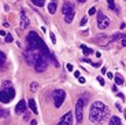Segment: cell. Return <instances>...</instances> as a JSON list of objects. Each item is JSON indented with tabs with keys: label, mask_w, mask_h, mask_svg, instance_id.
Here are the masks:
<instances>
[{
	"label": "cell",
	"mask_w": 126,
	"mask_h": 125,
	"mask_svg": "<svg viewBox=\"0 0 126 125\" xmlns=\"http://www.w3.org/2000/svg\"><path fill=\"white\" fill-rule=\"evenodd\" d=\"M28 50L29 51H38V52H41L43 55L47 56L48 59L52 61L56 67L59 66V63H58L56 58L54 56L52 51L48 50V47L45 45V43L43 41V39L38 37V35L36 33V32H30V33L28 35Z\"/></svg>",
	"instance_id": "cell-1"
},
{
	"label": "cell",
	"mask_w": 126,
	"mask_h": 125,
	"mask_svg": "<svg viewBox=\"0 0 126 125\" xmlns=\"http://www.w3.org/2000/svg\"><path fill=\"white\" fill-rule=\"evenodd\" d=\"M110 117V109L103 102H93L89 110V118L93 124H103Z\"/></svg>",
	"instance_id": "cell-2"
},
{
	"label": "cell",
	"mask_w": 126,
	"mask_h": 125,
	"mask_svg": "<svg viewBox=\"0 0 126 125\" xmlns=\"http://www.w3.org/2000/svg\"><path fill=\"white\" fill-rule=\"evenodd\" d=\"M14 96H15V91L13 88L11 81L4 80L3 84H1V89H0V102L1 103H10L14 99Z\"/></svg>",
	"instance_id": "cell-3"
},
{
	"label": "cell",
	"mask_w": 126,
	"mask_h": 125,
	"mask_svg": "<svg viewBox=\"0 0 126 125\" xmlns=\"http://www.w3.org/2000/svg\"><path fill=\"white\" fill-rule=\"evenodd\" d=\"M48 62H49V59H48L45 55H43V54H38V56H37V59H36V62H34V70L36 72H38V73H43V72H45V69H47V66H48Z\"/></svg>",
	"instance_id": "cell-4"
},
{
	"label": "cell",
	"mask_w": 126,
	"mask_h": 125,
	"mask_svg": "<svg viewBox=\"0 0 126 125\" xmlns=\"http://www.w3.org/2000/svg\"><path fill=\"white\" fill-rule=\"evenodd\" d=\"M64 98H66V92L63 89H55L54 94H52V99H54V104L55 107H60L64 102Z\"/></svg>",
	"instance_id": "cell-5"
},
{
	"label": "cell",
	"mask_w": 126,
	"mask_h": 125,
	"mask_svg": "<svg viewBox=\"0 0 126 125\" xmlns=\"http://www.w3.org/2000/svg\"><path fill=\"white\" fill-rule=\"evenodd\" d=\"M97 26L101 30H104V29H107L108 26H110V19H108V17L104 15L101 11L97 13Z\"/></svg>",
	"instance_id": "cell-6"
},
{
	"label": "cell",
	"mask_w": 126,
	"mask_h": 125,
	"mask_svg": "<svg viewBox=\"0 0 126 125\" xmlns=\"http://www.w3.org/2000/svg\"><path fill=\"white\" fill-rule=\"evenodd\" d=\"M82 118H84V100L78 99L77 100V104H76V120H77V124H81Z\"/></svg>",
	"instance_id": "cell-7"
},
{
	"label": "cell",
	"mask_w": 126,
	"mask_h": 125,
	"mask_svg": "<svg viewBox=\"0 0 126 125\" xmlns=\"http://www.w3.org/2000/svg\"><path fill=\"white\" fill-rule=\"evenodd\" d=\"M71 122H73V114L71 113H66V114L60 118V121L58 125H71Z\"/></svg>",
	"instance_id": "cell-8"
},
{
	"label": "cell",
	"mask_w": 126,
	"mask_h": 125,
	"mask_svg": "<svg viewBox=\"0 0 126 125\" xmlns=\"http://www.w3.org/2000/svg\"><path fill=\"white\" fill-rule=\"evenodd\" d=\"M73 11H74V4H73L71 1H66V3L63 4V7H62V13L64 14V15H67V14L73 13Z\"/></svg>",
	"instance_id": "cell-9"
},
{
	"label": "cell",
	"mask_w": 126,
	"mask_h": 125,
	"mask_svg": "<svg viewBox=\"0 0 126 125\" xmlns=\"http://www.w3.org/2000/svg\"><path fill=\"white\" fill-rule=\"evenodd\" d=\"M29 25H30L29 18L26 17V14L23 13V11H21V26H22V29H28Z\"/></svg>",
	"instance_id": "cell-10"
},
{
	"label": "cell",
	"mask_w": 126,
	"mask_h": 125,
	"mask_svg": "<svg viewBox=\"0 0 126 125\" xmlns=\"http://www.w3.org/2000/svg\"><path fill=\"white\" fill-rule=\"evenodd\" d=\"M25 111H26V102L22 99V100H19L18 104H16L15 113H16V114H21V113H25Z\"/></svg>",
	"instance_id": "cell-11"
},
{
	"label": "cell",
	"mask_w": 126,
	"mask_h": 125,
	"mask_svg": "<svg viewBox=\"0 0 126 125\" xmlns=\"http://www.w3.org/2000/svg\"><path fill=\"white\" fill-rule=\"evenodd\" d=\"M29 107H30V110L34 113V114H37V113H38L37 104H36V100H34V99H30V100H29Z\"/></svg>",
	"instance_id": "cell-12"
},
{
	"label": "cell",
	"mask_w": 126,
	"mask_h": 125,
	"mask_svg": "<svg viewBox=\"0 0 126 125\" xmlns=\"http://www.w3.org/2000/svg\"><path fill=\"white\" fill-rule=\"evenodd\" d=\"M108 125H122V122H121V118L119 117H111L110 118V122H108Z\"/></svg>",
	"instance_id": "cell-13"
},
{
	"label": "cell",
	"mask_w": 126,
	"mask_h": 125,
	"mask_svg": "<svg viewBox=\"0 0 126 125\" xmlns=\"http://www.w3.org/2000/svg\"><path fill=\"white\" fill-rule=\"evenodd\" d=\"M48 13H49V14H55V13H56V3H55V1H52V3L48 4Z\"/></svg>",
	"instance_id": "cell-14"
},
{
	"label": "cell",
	"mask_w": 126,
	"mask_h": 125,
	"mask_svg": "<svg viewBox=\"0 0 126 125\" xmlns=\"http://www.w3.org/2000/svg\"><path fill=\"white\" fill-rule=\"evenodd\" d=\"M74 15H76V13L73 11V13L67 14V15H64V21H66V23H71L73 19H74Z\"/></svg>",
	"instance_id": "cell-15"
},
{
	"label": "cell",
	"mask_w": 126,
	"mask_h": 125,
	"mask_svg": "<svg viewBox=\"0 0 126 125\" xmlns=\"http://www.w3.org/2000/svg\"><path fill=\"white\" fill-rule=\"evenodd\" d=\"M81 48H82V51H84V54H85L86 56H88V55H92V54H93V50L88 48L85 44H81Z\"/></svg>",
	"instance_id": "cell-16"
},
{
	"label": "cell",
	"mask_w": 126,
	"mask_h": 125,
	"mask_svg": "<svg viewBox=\"0 0 126 125\" xmlns=\"http://www.w3.org/2000/svg\"><path fill=\"white\" fill-rule=\"evenodd\" d=\"M32 3L34 4V6H37V7H43L44 3H45V0H32Z\"/></svg>",
	"instance_id": "cell-17"
},
{
	"label": "cell",
	"mask_w": 126,
	"mask_h": 125,
	"mask_svg": "<svg viewBox=\"0 0 126 125\" xmlns=\"http://www.w3.org/2000/svg\"><path fill=\"white\" fill-rule=\"evenodd\" d=\"M115 83H117L118 85H122L123 84V78L121 77L119 74H115Z\"/></svg>",
	"instance_id": "cell-18"
},
{
	"label": "cell",
	"mask_w": 126,
	"mask_h": 125,
	"mask_svg": "<svg viewBox=\"0 0 126 125\" xmlns=\"http://www.w3.org/2000/svg\"><path fill=\"white\" fill-rule=\"evenodd\" d=\"M10 116L8 110H0V118H6V117Z\"/></svg>",
	"instance_id": "cell-19"
},
{
	"label": "cell",
	"mask_w": 126,
	"mask_h": 125,
	"mask_svg": "<svg viewBox=\"0 0 126 125\" xmlns=\"http://www.w3.org/2000/svg\"><path fill=\"white\" fill-rule=\"evenodd\" d=\"M119 39H122V35H121V33H117V35H114L112 37H111V41H112V43H115V41H118Z\"/></svg>",
	"instance_id": "cell-20"
},
{
	"label": "cell",
	"mask_w": 126,
	"mask_h": 125,
	"mask_svg": "<svg viewBox=\"0 0 126 125\" xmlns=\"http://www.w3.org/2000/svg\"><path fill=\"white\" fill-rule=\"evenodd\" d=\"M4 62H6V54L3 51H0V65H3Z\"/></svg>",
	"instance_id": "cell-21"
},
{
	"label": "cell",
	"mask_w": 126,
	"mask_h": 125,
	"mask_svg": "<svg viewBox=\"0 0 126 125\" xmlns=\"http://www.w3.org/2000/svg\"><path fill=\"white\" fill-rule=\"evenodd\" d=\"M37 88H38V83H32V85H30V89L33 91V92H36V91H37Z\"/></svg>",
	"instance_id": "cell-22"
},
{
	"label": "cell",
	"mask_w": 126,
	"mask_h": 125,
	"mask_svg": "<svg viewBox=\"0 0 126 125\" xmlns=\"http://www.w3.org/2000/svg\"><path fill=\"white\" fill-rule=\"evenodd\" d=\"M114 1H115V0H108V7H110V10H115V8H117L115 4H114Z\"/></svg>",
	"instance_id": "cell-23"
},
{
	"label": "cell",
	"mask_w": 126,
	"mask_h": 125,
	"mask_svg": "<svg viewBox=\"0 0 126 125\" xmlns=\"http://www.w3.org/2000/svg\"><path fill=\"white\" fill-rule=\"evenodd\" d=\"M6 43H13V36L10 35V33L6 35Z\"/></svg>",
	"instance_id": "cell-24"
},
{
	"label": "cell",
	"mask_w": 126,
	"mask_h": 125,
	"mask_svg": "<svg viewBox=\"0 0 126 125\" xmlns=\"http://www.w3.org/2000/svg\"><path fill=\"white\" fill-rule=\"evenodd\" d=\"M96 11H97V10H96V7H91V8H89V15H93V14H96Z\"/></svg>",
	"instance_id": "cell-25"
},
{
	"label": "cell",
	"mask_w": 126,
	"mask_h": 125,
	"mask_svg": "<svg viewBox=\"0 0 126 125\" xmlns=\"http://www.w3.org/2000/svg\"><path fill=\"white\" fill-rule=\"evenodd\" d=\"M49 37H51V40H52V43H54V44H56V37H55V35H54V33H49Z\"/></svg>",
	"instance_id": "cell-26"
},
{
	"label": "cell",
	"mask_w": 126,
	"mask_h": 125,
	"mask_svg": "<svg viewBox=\"0 0 126 125\" xmlns=\"http://www.w3.org/2000/svg\"><path fill=\"white\" fill-rule=\"evenodd\" d=\"M86 22H88V18H86V17H84V18L81 19V26H85Z\"/></svg>",
	"instance_id": "cell-27"
},
{
	"label": "cell",
	"mask_w": 126,
	"mask_h": 125,
	"mask_svg": "<svg viewBox=\"0 0 126 125\" xmlns=\"http://www.w3.org/2000/svg\"><path fill=\"white\" fill-rule=\"evenodd\" d=\"M121 45H126V35H122V39H121Z\"/></svg>",
	"instance_id": "cell-28"
},
{
	"label": "cell",
	"mask_w": 126,
	"mask_h": 125,
	"mask_svg": "<svg viewBox=\"0 0 126 125\" xmlns=\"http://www.w3.org/2000/svg\"><path fill=\"white\" fill-rule=\"evenodd\" d=\"M97 81H99L100 85H104V78L103 77H97Z\"/></svg>",
	"instance_id": "cell-29"
},
{
	"label": "cell",
	"mask_w": 126,
	"mask_h": 125,
	"mask_svg": "<svg viewBox=\"0 0 126 125\" xmlns=\"http://www.w3.org/2000/svg\"><path fill=\"white\" fill-rule=\"evenodd\" d=\"M23 118H25L26 121H28V120H30V114H29V113H25V116H23Z\"/></svg>",
	"instance_id": "cell-30"
},
{
	"label": "cell",
	"mask_w": 126,
	"mask_h": 125,
	"mask_svg": "<svg viewBox=\"0 0 126 125\" xmlns=\"http://www.w3.org/2000/svg\"><path fill=\"white\" fill-rule=\"evenodd\" d=\"M66 67H67V70H69V72H71V70L74 69V67H73V65H70V63H69V65L66 66Z\"/></svg>",
	"instance_id": "cell-31"
},
{
	"label": "cell",
	"mask_w": 126,
	"mask_h": 125,
	"mask_svg": "<svg viewBox=\"0 0 126 125\" xmlns=\"http://www.w3.org/2000/svg\"><path fill=\"white\" fill-rule=\"evenodd\" d=\"M74 76H76L77 78H79V77H81V73H79L78 70H77V72H74Z\"/></svg>",
	"instance_id": "cell-32"
},
{
	"label": "cell",
	"mask_w": 126,
	"mask_h": 125,
	"mask_svg": "<svg viewBox=\"0 0 126 125\" xmlns=\"http://www.w3.org/2000/svg\"><path fill=\"white\" fill-rule=\"evenodd\" d=\"M78 81L81 83V84H85V78H84V77H79V78H78Z\"/></svg>",
	"instance_id": "cell-33"
},
{
	"label": "cell",
	"mask_w": 126,
	"mask_h": 125,
	"mask_svg": "<svg viewBox=\"0 0 126 125\" xmlns=\"http://www.w3.org/2000/svg\"><path fill=\"white\" fill-rule=\"evenodd\" d=\"M115 107H117V109H118V110H122V106H121V104H119V103H117V104H115Z\"/></svg>",
	"instance_id": "cell-34"
},
{
	"label": "cell",
	"mask_w": 126,
	"mask_h": 125,
	"mask_svg": "<svg viewBox=\"0 0 126 125\" xmlns=\"http://www.w3.org/2000/svg\"><path fill=\"white\" fill-rule=\"evenodd\" d=\"M107 76H108V78H114V74H112V73H107Z\"/></svg>",
	"instance_id": "cell-35"
},
{
	"label": "cell",
	"mask_w": 126,
	"mask_h": 125,
	"mask_svg": "<svg viewBox=\"0 0 126 125\" xmlns=\"http://www.w3.org/2000/svg\"><path fill=\"white\" fill-rule=\"evenodd\" d=\"M118 96H119L122 100H125V96H123V94H118Z\"/></svg>",
	"instance_id": "cell-36"
},
{
	"label": "cell",
	"mask_w": 126,
	"mask_h": 125,
	"mask_svg": "<svg viewBox=\"0 0 126 125\" xmlns=\"http://www.w3.org/2000/svg\"><path fill=\"white\" fill-rule=\"evenodd\" d=\"M0 36H6V30H0Z\"/></svg>",
	"instance_id": "cell-37"
},
{
	"label": "cell",
	"mask_w": 126,
	"mask_h": 125,
	"mask_svg": "<svg viewBox=\"0 0 126 125\" xmlns=\"http://www.w3.org/2000/svg\"><path fill=\"white\" fill-rule=\"evenodd\" d=\"M3 26H4V28H8V26H10V23H8V22H4V23H3Z\"/></svg>",
	"instance_id": "cell-38"
},
{
	"label": "cell",
	"mask_w": 126,
	"mask_h": 125,
	"mask_svg": "<svg viewBox=\"0 0 126 125\" xmlns=\"http://www.w3.org/2000/svg\"><path fill=\"white\" fill-rule=\"evenodd\" d=\"M92 66H94V67H99V66H100V63H92Z\"/></svg>",
	"instance_id": "cell-39"
},
{
	"label": "cell",
	"mask_w": 126,
	"mask_h": 125,
	"mask_svg": "<svg viewBox=\"0 0 126 125\" xmlns=\"http://www.w3.org/2000/svg\"><path fill=\"white\" fill-rule=\"evenodd\" d=\"M101 73H103V74L104 73H107V69H106V67H101Z\"/></svg>",
	"instance_id": "cell-40"
},
{
	"label": "cell",
	"mask_w": 126,
	"mask_h": 125,
	"mask_svg": "<svg viewBox=\"0 0 126 125\" xmlns=\"http://www.w3.org/2000/svg\"><path fill=\"white\" fill-rule=\"evenodd\" d=\"M78 1H79V3H81V4H84V3H86V0H78Z\"/></svg>",
	"instance_id": "cell-41"
},
{
	"label": "cell",
	"mask_w": 126,
	"mask_h": 125,
	"mask_svg": "<svg viewBox=\"0 0 126 125\" xmlns=\"http://www.w3.org/2000/svg\"><path fill=\"white\" fill-rule=\"evenodd\" d=\"M125 118H126V111H125Z\"/></svg>",
	"instance_id": "cell-42"
},
{
	"label": "cell",
	"mask_w": 126,
	"mask_h": 125,
	"mask_svg": "<svg viewBox=\"0 0 126 125\" xmlns=\"http://www.w3.org/2000/svg\"><path fill=\"white\" fill-rule=\"evenodd\" d=\"M125 1H126V0H125Z\"/></svg>",
	"instance_id": "cell-43"
}]
</instances>
